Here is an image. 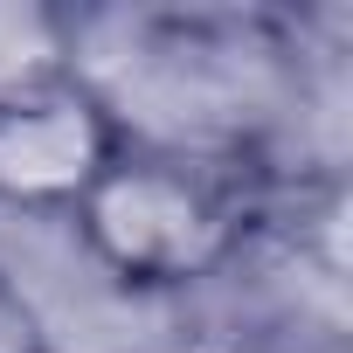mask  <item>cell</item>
<instances>
[{"mask_svg": "<svg viewBox=\"0 0 353 353\" xmlns=\"http://www.w3.org/2000/svg\"><path fill=\"white\" fill-rule=\"evenodd\" d=\"M132 125L77 70L49 90L0 104V208H77L125 152Z\"/></svg>", "mask_w": 353, "mask_h": 353, "instance_id": "cell-2", "label": "cell"}, {"mask_svg": "<svg viewBox=\"0 0 353 353\" xmlns=\"http://www.w3.org/2000/svg\"><path fill=\"white\" fill-rule=\"evenodd\" d=\"M77 77V28L42 0H0V104Z\"/></svg>", "mask_w": 353, "mask_h": 353, "instance_id": "cell-3", "label": "cell"}, {"mask_svg": "<svg viewBox=\"0 0 353 353\" xmlns=\"http://www.w3.org/2000/svg\"><path fill=\"white\" fill-rule=\"evenodd\" d=\"M90 263L125 291H194L222 277L263 229V173L229 152L125 139L97 188L70 208Z\"/></svg>", "mask_w": 353, "mask_h": 353, "instance_id": "cell-1", "label": "cell"}, {"mask_svg": "<svg viewBox=\"0 0 353 353\" xmlns=\"http://www.w3.org/2000/svg\"><path fill=\"white\" fill-rule=\"evenodd\" d=\"M0 353H49V339H42V319H35V305L0 277Z\"/></svg>", "mask_w": 353, "mask_h": 353, "instance_id": "cell-4", "label": "cell"}]
</instances>
